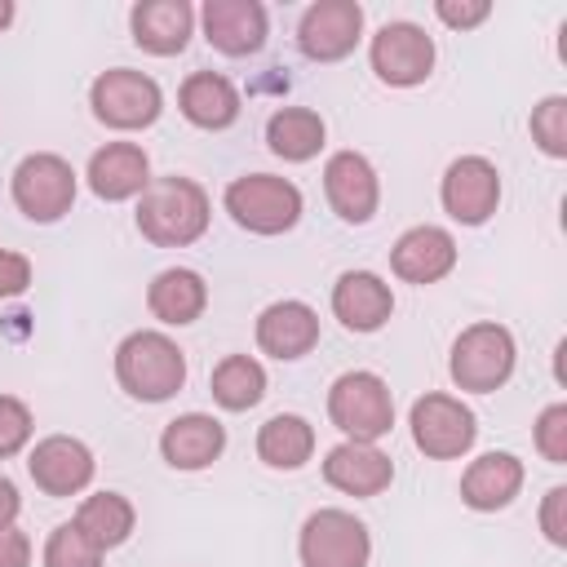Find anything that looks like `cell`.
Wrapping results in <instances>:
<instances>
[{
  "instance_id": "obj_16",
  "label": "cell",
  "mask_w": 567,
  "mask_h": 567,
  "mask_svg": "<svg viewBox=\"0 0 567 567\" xmlns=\"http://www.w3.org/2000/svg\"><path fill=\"white\" fill-rule=\"evenodd\" d=\"M89 190L106 204L137 199L151 186V159L137 142H106L89 155Z\"/></svg>"
},
{
  "instance_id": "obj_8",
  "label": "cell",
  "mask_w": 567,
  "mask_h": 567,
  "mask_svg": "<svg viewBox=\"0 0 567 567\" xmlns=\"http://www.w3.org/2000/svg\"><path fill=\"white\" fill-rule=\"evenodd\" d=\"M301 567H368L372 536L350 509H315L297 536Z\"/></svg>"
},
{
  "instance_id": "obj_18",
  "label": "cell",
  "mask_w": 567,
  "mask_h": 567,
  "mask_svg": "<svg viewBox=\"0 0 567 567\" xmlns=\"http://www.w3.org/2000/svg\"><path fill=\"white\" fill-rule=\"evenodd\" d=\"M257 346H261V354L292 363V359H301L319 346V315L297 297L270 301L257 315Z\"/></svg>"
},
{
  "instance_id": "obj_9",
  "label": "cell",
  "mask_w": 567,
  "mask_h": 567,
  "mask_svg": "<svg viewBox=\"0 0 567 567\" xmlns=\"http://www.w3.org/2000/svg\"><path fill=\"white\" fill-rule=\"evenodd\" d=\"M408 425H412V443L430 461H456L478 439V421H474L470 403H461L456 394H421L412 403Z\"/></svg>"
},
{
  "instance_id": "obj_5",
  "label": "cell",
  "mask_w": 567,
  "mask_h": 567,
  "mask_svg": "<svg viewBox=\"0 0 567 567\" xmlns=\"http://www.w3.org/2000/svg\"><path fill=\"white\" fill-rule=\"evenodd\" d=\"M328 416L332 425L350 439V443H377L390 434L394 425V399H390V385L368 372V368H354V372H341L328 390Z\"/></svg>"
},
{
  "instance_id": "obj_30",
  "label": "cell",
  "mask_w": 567,
  "mask_h": 567,
  "mask_svg": "<svg viewBox=\"0 0 567 567\" xmlns=\"http://www.w3.org/2000/svg\"><path fill=\"white\" fill-rule=\"evenodd\" d=\"M44 567H102V549L75 523H58L44 540Z\"/></svg>"
},
{
  "instance_id": "obj_11",
  "label": "cell",
  "mask_w": 567,
  "mask_h": 567,
  "mask_svg": "<svg viewBox=\"0 0 567 567\" xmlns=\"http://www.w3.org/2000/svg\"><path fill=\"white\" fill-rule=\"evenodd\" d=\"M363 40V9L354 0H315L297 22V49L310 62H341Z\"/></svg>"
},
{
  "instance_id": "obj_28",
  "label": "cell",
  "mask_w": 567,
  "mask_h": 567,
  "mask_svg": "<svg viewBox=\"0 0 567 567\" xmlns=\"http://www.w3.org/2000/svg\"><path fill=\"white\" fill-rule=\"evenodd\" d=\"M257 456L270 470H301L315 456V425L297 412H279L257 430Z\"/></svg>"
},
{
  "instance_id": "obj_24",
  "label": "cell",
  "mask_w": 567,
  "mask_h": 567,
  "mask_svg": "<svg viewBox=\"0 0 567 567\" xmlns=\"http://www.w3.org/2000/svg\"><path fill=\"white\" fill-rule=\"evenodd\" d=\"M177 106H182V115H186L195 128L217 133V128H230V124L239 120V106H244V102H239V89H235L226 75H217V71H195V75L182 80Z\"/></svg>"
},
{
  "instance_id": "obj_17",
  "label": "cell",
  "mask_w": 567,
  "mask_h": 567,
  "mask_svg": "<svg viewBox=\"0 0 567 567\" xmlns=\"http://www.w3.org/2000/svg\"><path fill=\"white\" fill-rule=\"evenodd\" d=\"M456 266V239L443 226H412L390 248V270L403 284H439Z\"/></svg>"
},
{
  "instance_id": "obj_31",
  "label": "cell",
  "mask_w": 567,
  "mask_h": 567,
  "mask_svg": "<svg viewBox=\"0 0 567 567\" xmlns=\"http://www.w3.org/2000/svg\"><path fill=\"white\" fill-rule=\"evenodd\" d=\"M532 142L549 159L567 155V97L563 93H549L540 106H532Z\"/></svg>"
},
{
  "instance_id": "obj_37",
  "label": "cell",
  "mask_w": 567,
  "mask_h": 567,
  "mask_svg": "<svg viewBox=\"0 0 567 567\" xmlns=\"http://www.w3.org/2000/svg\"><path fill=\"white\" fill-rule=\"evenodd\" d=\"M0 567H31V536L18 527H0Z\"/></svg>"
},
{
  "instance_id": "obj_21",
  "label": "cell",
  "mask_w": 567,
  "mask_h": 567,
  "mask_svg": "<svg viewBox=\"0 0 567 567\" xmlns=\"http://www.w3.org/2000/svg\"><path fill=\"white\" fill-rule=\"evenodd\" d=\"M332 315L350 332H377L394 315V292L372 270H346L332 284Z\"/></svg>"
},
{
  "instance_id": "obj_7",
  "label": "cell",
  "mask_w": 567,
  "mask_h": 567,
  "mask_svg": "<svg viewBox=\"0 0 567 567\" xmlns=\"http://www.w3.org/2000/svg\"><path fill=\"white\" fill-rule=\"evenodd\" d=\"M9 190H13V204H18L22 217L58 221L75 204V168L53 151H35L13 168Z\"/></svg>"
},
{
  "instance_id": "obj_2",
  "label": "cell",
  "mask_w": 567,
  "mask_h": 567,
  "mask_svg": "<svg viewBox=\"0 0 567 567\" xmlns=\"http://www.w3.org/2000/svg\"><path fill=\"white\" fill-rule=\"evenodd\" d=\"M115 381L142 403H164L186 385V354L168 332L137 328L115 346Z\"/></svg>"
},
{
  "instance_id": "obj_36",
  "label": "cell",
  "mask_w": 567,
  "mask_h": 567,
  "mask_svg": "<svg viewBox=\"0 0 567 567\" xmlns=\"http://www.w3.org/2000/svg\"><path fill=\"white\" fill-rule=\"evenodd\" d=\"M27 284H31V261L13 248H0V301L27 292Z\"/></svg>"
},
{
  "instance_id": "obj_34",
  "label": "cell",
  "mask_w": 567,
  "mask_h": 567,
  "mask_svg": "<svg viewBox=\"0 0 567 567\" xmlns=\"http://www.w3.org/2000/svg\"><path fill=\"white\" fill-rule=\"evenodd\" d=\"M434 13H439L443 27H452V31H470V27H478V22L492 18V4H487V0H439Z\"/></svg>"
},
{
  "instance_id": "obj_1",
  "label": "cell",
  "mask_w": 567,
  "mask_h": 567,
  "mask_svg": "<svg viewBox=\"0 0 567 567\" xmlns=\"http://www.w3.org/2000/svg\"><path fill=\"white\" fill-rule=\"evenodd\" d=\"M208 190L190 177H151V186L137 195V230L155 248H186L208 230Z\"/></svg>"
},
{
  "instance_id": "obj_29",
  "label": "cell",
  "mask_w": 567,
  "mask_h": 567,
  "mask_svg": "<svg viewBox=\"0 0 567 567\" xmlns=\"http://www.w3.org/2000/svg\"><path fill=\"white\" fill-rule=\"evenodd\" d=\"M208 390L213 399L226 408V412H248L261 403L266 394V368L252 359V354H226L213 377H208Z\"/></svg>"
},
{
  "instance_id": "obj_27",
  "label": "cell",
  "mask_w": 567,
  "mask_h": 567,
  "mask_svg": "<svg viewBox=\"0 0 567 567\" xmlns=\"http://www.w3.org/2000/svg\"><path fill=\"white\" fill-rule=\"evenodd\" d=\"M71 523L106 554V549H115V545H124V540L133 536L137 509H133V501L120 496V492H93V496L80 501V509H75Z\"/></svg>"
},
{
  "instance_id": "obj_23",
  "label": "cell",
  "mask_w": 567,
  "mask_h": 567,
  "mask_svg": "<svg viewBox=\"0 0 567 567\" xmlns=\"http://www.w3.org/2000/svg\"><path fill=\"white\" fill-rule=\"evenodd\" d=\"M523 478H527V470H523V461L514 452H483L461 474V501L470 509H478V514L505 509L523 492Z\"/></svg>"
},
{
  "instance_id": "obj_25",
  "label": "cell",
  "mask_w": 567,
  "mask_h": 567,
  "mask_svg": "<svg viewBox=\"0 0 567 567\" xmlns=\"http://www.w3.org/2000/svg\"><path fill=\"white\" fill-rule=\"evenodd\" d=\"M146 306H151V315H155L159 323L186 328V323H195V319L204 315V306H208V284H204V275L190 270V266H168V270H159V275L151 279Z\"/></svg>"
},
{
  "instance_id": "obj_33",
  "label": "cell",
  "mask_w": 567,
  "mask_h": 567,
  "mask_svg": "<svg viewBox=\"0 0 567 567\" xmlns=\"http://www.w3.org/2000/svg\"><path fill=\"white\" fill-rule=\"evenodd\" d=\"M536 452L549 465H567V403H549L536 416Z\"/></svg>"
},
{
  "instance_id": "obj_20",
  "label": "cell",
  "mask_w": 567,
  "mask_h": 567,
  "mask_svg": "<svg viewBox=\"0 0 567 567\" xmlns=\"http://www.w3.org/2000/svg\"><path fill=\"white\" fill-rule=\"evenodd\" d=\"M128 31H133L137 49H146L155 58H173L195 35V9L186 0H142L128 13Z\"/></svg>"
},
{
  "instance_id": "obj_35",
  "label": "cell",
  "mask_w": 567,
  "mask_h": 567,
  "mask_svg": "<svg viewBox=\"0 0 567 567\" xmlns=\"http://www.w3.org/2000/svg\"><path fill=\"white\" fill-rule=\"evenodd\" d=\"M540 532L549 545H567V487H549L540 501Z\"/></svg>"
},
{
  "instance_id": "obj_32",
  "label": "cell",
  "mask_w": 567,
  "mask_h": 567,
  "mask_svg": "<svg viewBox=\"0 0 567 567\" xmlns=\"http://www.w3.org/2000/svg\"><path fill=\"white\" fill-rule=\"evenodd\" d=\"M31 430H35L31 408L22 399H13V394H0V461L18 456L31 443Z\"/></svg>"
},
{
  "instance_id": "obj_12",
  "label": "cell",
  "mask_w": 567,
  "mask_h": 567,
  "mask_svg": "<svg viewBox=\"0 0 567 567\" xmlns=\"http://www.w3.org/2000/svg\"><path fill=\"white\" fill-rule=\"evenodd\" d=\"M439 199H443V208H447L452 221H461V226H483V221L496 213V204H501V173H496V164L483 159V155H461V159H452L447 173H443Z\"/></svg>"
},
{
  "instance_id": "obj_19",
  "label": "cell",
  "mask_w": 567,
  "mask_h": 567,
  "mask_svg": "<svg viewBox=\"0 0 567 567\" xmlns=\"http://www.w3.org/2000/svg\"><path fill=\"white\" fill-rule=\"evenodd\" d=\"M323 478H328V487H337L346 496H381L394 483V461L377 443L346 439L323 456Z\"/></svg>"
},
{
  "instance_id": "obj_6",
  "label": "cell",
  "mask_w": 567,
  "mask_h": 567,
  "mask_svg": "<svg viewBox=\"0 0 567 567\" xmlns=\"http://www.w3.org/2000/svg\"><path fill=\"white\" fill-rule=\"evenodd\" d=\"M89 106L106 128L133 133V128H151L164 111V93L146 71L133 66H111L89 84Z\"/></svg>"
},
{
  "instance_id": "obj_26",
  "label": "cell",
  "mask_w": 567,
  "mask_h": 567,
  "mask_svg": "<svg viewBox=\"0 0 567 567\" xmlns=\"http://www.w3.org/2000/svg\"><path fill=\"white\" fill-rule=\"evenodd\" d=\"M323 137H328V124L319 111L310 106H279L270 120H266V146L288 159V164H306L323 151Z\"/></svg>"
},
{
  "instance_id": "obj_38",
  "label": "cell",
  "mask_w": 567,
  "mask_h": 567,
  "mask_svg": "<svg viewBox=\"0 0 567 567\" xmlns=\"http://www.w3.org/2000/svg\"><path fill=\"white\" fill-rule=\"evenodd\" d=\"M18 509H22V496H18V487H13V483L0 474V527H13Z\"/></svg>"
},
{
  "instance_id": "obj_10",
  "label": "cell",
  "mask_w": 567,
  "mask_h": 567,
  "mask_svg": "<svg viewBox=\"0 0 567 567\" xmlns=\"http://www.w3.org/2000/svg\"><path fill=\"white\" fill-rule=\"evenodd\" d=\"M368 62L381 84L412 89V84H425L434 71V40L416 22H385L368 44Z\"/></svg>"
},
{
  "instance_id": "obj_39",
  "label": "cell",
  "mask_w": 567,
  "mask_h": 567,
  "mask_svg": "<svg viewBox=\"0 0 567 567\" xmlns=\"http://www.w3.org/2000/svg\"><path fill=\"white\" fill-rule=\"evenodd\" d=\"M13 22V0H0V31Z\"/></svg>"
},
{
  "instance_id": "obj_22",
  "label": "cell",
  "mask_w": 567,
  "mask_h": 567,
  "mask_svg": "<svg viewBox=\"0 0 567 567\" xmlns=\"http://www.w3.org/2000/svg\"><path fill=\"white\" fill-rule=\"evenodd\" d=\"M221 452H226V425L208 412L173 416L159 434V456L173 470H208Z\"/></svg>"
},
{
  "instance_id": "obj_13",
  "label": "cell",
  "mask_w": 567,
  "mask_h": 567,
  "mask_svg": "<svg viewBox=\"0 0 567 567\" xmlns=\"http://www.w3.org/2000/svg\"><path fill=\"white\" fill-rule=\"evenodd\" d=\"M323 195H328L332 213L346 226L372 221L377 204H381V182H377V168L368 164V155H359V151L328 155V164H323Z\"/></svg>"
},
{
  "instance_id": "obj_15",
  "label": "cell",
  "mask_w": 567,
  "mask_h": 567,
  "mask_svg": "<svg viewBox=\"0 0 567 567\" xmlns=\"http://www.w3.org/2000/svg\"><path fill=\"white\" fill-rule=\"evenodd\" d=\"M199 22H204V40L226 58L257 53L270 31L266 4H257V0H208L199 9Z\"/></svg>"
},
{
  "instance_id": "obj_3",
  "label": "cell",
  "mask_w": 567,
  "mask_h": 567,
  "mask_svg": "<svg viewBox=\"0 0 567 567\" xmlns=\"http://www.w3.org/2000/svg\"><path fill=\"white\" fill-rule=\"evenodd\" d=\"M301 190L288 177L275 173H244L226 186V213L235 217V226L252 230V235H284L301 221Z\"/></svg>"
},
{
  "instance_id": "obj_14",
  "label": "cell",
  "mask_w": 567,
  "mask_h": 567,
  "mask_svg": "<svg viewBox=\"0 0 567 567\" xmlns=\"http://www.w3.org/2000/svg\"><path fill=\"white\" fill-rule=\"evenodd\" d=\"M93 452L71 434H49L27 452V474L44 496H75L93 483Z\"/></svg>"
},
{
  "instance_id": "obj_4",
  "label": "cell",
  "mask_w": 567,
  "mask_h": 567,
  "mask_svg": "<svg viewBox=\"0 0 567 567\" xmlns=\"http://www.w3.org/2000/svg\"><path fill=\"white\" fill-rule=\"evenodd\" d=\"M514 332L505 323H470L456 341H452V359H447V372L461 390L470 394H492L501 390L509 377H514Z\"/></svg>"
}]
</instances>
